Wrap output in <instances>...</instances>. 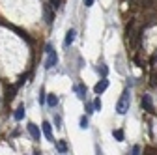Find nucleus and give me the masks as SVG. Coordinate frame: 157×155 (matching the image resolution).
Here are the masks:
<instances>
[{
    "mask_svg": "<svg viewBox=\"0 0 157 155\" xmlns=\"http://www.w3.org/2000/svg\"><path fill=\"white\" fill-rule=\"evenodd\" d=\"M47 105H49V107H52V108L58 105V97H56L54 93H49V95H47Z\"/></svg>",
    "mask_w": 157,
    "mask_h": 155,
    "instance_id": "obj_9",
    "label": "nucleus"
},
{
    "mask_svg": "<svg viewBox=\"0 0 157 155\" xmlns=\"http://www.w3.org/2000/svg\"><path fill=\"white\" fill-rule=\"evenodd\" d=\"M142 107L148 112H153V105H151V97H150V95H144V97H142Z\"/></svg>",
    "mask_w": 157,
    "mask_h": 155,
    "instance_id": "obj_6",
    "label": "nucleus"
},
{
    "mask_svg": "<svg viewBox=\"0 0 157 155\" xmlns=\"http://www.w3.org/2000/svg\"><path fill=\"white\" fill-rule=\"evenodd\" d=\"M97 71H99L101 73V77H103V79H105V77H107V73H109V69H107V66H99V67H97Z\"/></svg>",
    "mask_w": 157,
    "mask_h": 155,
    "instance_id": "obj_13",
    "label": "nucleus"
},
{
    "mask_svg": "<svg viewBox=\"0 0 157 155\" xmlns=\"http://www.w3.org/2000/svg\"><path fill=\"white\" fill-rule=\"evenodd\" d=\"M75 92H77V97H78V99H84V97H86V88H84L82 84L75 86Z\"/></svg>",
    "mask_w": 157,
    "mask_h": 155,
    "instance_id": "obj_8",
    "label": "nucleus"
},
{
    "mask_svg": "<svg viewBox=\"0 0 157 155\" xmlns=\"http://www.w3.org/2000/svg\"><path fill=\"white\" fill-rule=\"evenodd\" d=\"M84 6H86V8H90V6H94V0H84Z\"/></svg>",
    "mask_w": 157,
    "mask_h": 155,
    "instance_id": "obj_21",
    "label": "nucleus"
},
{
    "mask_svg": "<svg viewBox=\"0 0 157 155\" xmlns=\"http://www.w3.org/2000/svg\"><path fill=\"white\" fill-rule=\"evenodd\" d=\"M47 60H45V69H52L54 66H56V62H58V56H56V52L52 51V47L51 45H47Z\"/></svg>",
    "mask_w": 157,
    "mask_h": 155,
    "instance_id": "obj_2",
    "label": "nucleus"
},
{
    "mask_svg": "<svg viewBox=\"0 0 157 155\" xmlns=\"http://www.w3.org/2000/svg\"><path fill=\"white\" fill-rule=\"evenodd\" d=\"M28 133H30V137L34 138V140H39V138H41V133H39V129H37V125L36 123H28Z\"/></svg>",
    "mask_w": 157,
    "mask_h": 155,
    "instance_id": "obj_3",
    "label": "nucleus"
},
{
    "mask_svg": "<svg viewBox=\"0 0 157 155\" xmlns=\"http://www.w3.org/2000/svg\"><path fill=\"white\" fill-rule=\"evenodd\" d=\"M13 118H15L17 122H21V120L25 118V107H19V108L15 110V114H13Z\"/></svg>",
    "mask_w": 157,
    "mask_h": 155,
    "instance_id": "obj_10",
    "label": "nucleus"
},
{
    "mask_svg": "<svg viewBox=\"0 0 157 155\" xmlns=\"http://www.w3.org/2000/svg\"><path fill=\"white\" fill-rule=\"evenodd\" d=\"M94 110H101V101H99V97L94 101Z\"/></svg>",
    "mask_w": 157,
    "mask_h": 155,
    "instance_id": "obj_17",
    "label": "nucleus"
},
{
    "mask_svg": "<svg viewBox=\"0 0 157 155\" xmlns=\"http://www.w3.org/2000/svg\"><path fill=\"white\" fill-rule=\"evenodd\" d=\"M41 125H43V134L47 137V140L54 142V137H52V127H51V123H49V122H43Z\"/></svg>",
    "mask_w": 157,
    "mask_h": 155,
    "instance_id": "obj_5",
    "label": "nucleus"
},
{
    "mask_svg": "<svg viewBox=\"0 0 157 155\" xmlns=\"http://www.w3.org/2000/svg\"><path fill=\"white\" fill-rule=\"evenodd\" d=\"M86 112H88V114L95 112V110H94V105H90V103H88V105H86Z\"/></svg>",
    "mask_w": 157,
    "mask_h": 155,
    "instance_id": "obj_20",
    "label": "nucleus"
},
{
    "mask_svg": "<svg viewBox=\"0 0 157 155\" xmlns=\"http://www.w3.org/2000/svg\"><path fill=\"white\" fill-rule=\"evenodd\" d=\"M81 129H88V118H86V116L81 118Z\"/></svg>",
    "mask_w": 157,
    "mask_h": 155,
    "instance_id": "obj_14",
    "label": "nucleus"
},
{
    "mask_svg": "<svg viewBox=\"0 0 157 155\" xmlns=\"http://www.w3.org/2000/svg\"><path fill=\"white\" fill-rule=\"evenodd\" d=\"M107 88H109V81H107V79H101L99 82H97V84L94 86V92H95L97 95H99V93H103Z\"/></svg>",
    "mask_w": 157,
    "mask_h": 155,
    "instance_id": "obj_4",
    "label": "nucleus"
},
{
    "mask_svg": "<svg viewBox=\"0 0 157 155\" xmlns=\"http://www.w3.org/2000/svg\"><path fill=\"white\" fill-rule=\"evenodd\" d=\"M129 90H124L122 92V97L118 99V103H116V112L118 114H125L127 110H129Z\"/></svg>",
    "mask_w": 157,
    "mask_h": 155,
    "instance_id": "obj_1",
    "label": "nucleus"
},
{
    "mask_svg": "<svg viewBox=\"0 0 157 155\" xmlns=\"http://www.w3.org/2000/svg\"><path fill=\"white\" fill-rule=\"evenodd\" d=\"M45 97H47V95H45V90H41V92H39V103H43Z\"/></svg>",
    "mask_w": 157,
    "mask_h": 155,
    "instance_id": "obj_18",
    "label": "nucleus"
},
{
    "mask_svg": "<svg viewBox=\"0 0 157 155\" xmlns=\"http://www.w3.org/2000/svg\"><path fill=\"white\" fill-rule=\"evenodd\" d=\"M51 8L58 9V8H60V0H51Z\"/></svg>",
    "mask_w": 157,
    "mask_h": 155,
    "instance_id": "obj_16",
    "label": "nucleus"
},
{
    "mask_svg": "<svg viewBox=\"0 0 157 155\" xmlns=\"http://www.w3.org/2000/svg\"><path fill=\"white\" fill-rule=\"evenodd\" d=\"M112 137H114L118 142H122V140H124V131H122V129H116V131H112Z\"/></svg>",
    "mask_w": 157,
    "mask_h": 155,
    "instance_id": "obj_12",
    "label": "nucleus"
},
{
    "mask_svg": "<svg viewBox=\"0 0 157 155\" xmlns=\"http://www.w3.org/2000/svg\"><path fill=\"white\" fill-rule=\"evenodd\" d=\"M54 123H56V127H58V129L62 127V125H60V123H62V120H60V116H54Z\"/></svg>",
    "mask_w": 157,
    "mask_h": 155,
    "instance_id": "obj_19",
    "label": "nucleus"
},
{
    "mask_svg": "<svg viewBox=\"0 0 157 155\" xmlns=\"http://www.w3.org/2000/svg\"><path fill=\"white\" fill-rule=\"evenodd\" d=\"M56 149L60 151V153H66L67 151V144L64 140H56Z\"/></svg>",
    "mask_w": 157,
    "mask_h": 155,
    "instance_id": "obj_11",
    "label": "nucleus"
},
{
    "mask_svg": "<svg viewBox=\"0 0 157 155\" xmlns=\"http://www.w3.org/2000/svg\"><path fill=\"white\" fill-rule=\"evenodd\" d=\"M73 40H75V30H73V28H69V30H67V34H66V41H64V45H66V47H69V45L73 43Z\"/></svg>",
    "mask_w": 157,
    "mask_h": 155,
    "instance_id": "obj_7",
    "label": "nucleus"
},
{
    "mask_svg": "<svg viewBox=\"0 0 157 155\" xmlns=\"http://www.w3.org/2000/svg\"><path fill=\"white\" fill-rule=\"evenodd\" d=\"M131 155H140V146H139V144H135V146H133Z\"/></svg>",
    "mask_w": 157,
    "mask_h": 155,
    "instance_id": "obj_15",
    "label": "nucleus"
}]
</instances>
